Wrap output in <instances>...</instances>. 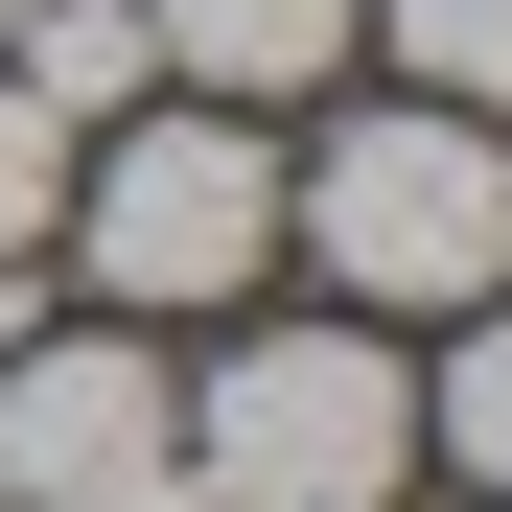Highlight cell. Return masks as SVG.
Listing matches in <instances>:
<instances>
[{"label":"cell","instance_id":"cell-1","mask_svg":"<svg viewBox=\"0 0 512 512\" xmlns=\"http://www.w3.org/2000/svg\"><path fill=\"white\" fill-rule=\"evenodd\" d=\"M47 256L94 280V326L233 303L256 256H280V140H256L233 94H210V117H94V140H70V210H47Z\"/></svg>","mask_w":512,"mask_h":512},{"label":"cell","instance_id":"cell-2","mask_svg":"<svg viewBox=\"0 0 512 512\" xmlns=\"http://www.w3.org/2000/svg\"><path fill=\"white\" fill-rule=\"evenodd\" d=\"M280 233H303L373 326H443V303L512 280V163H489V117L396 94V117H350V140H303V163H280Z\"/></svg>","mask_w":512,"mask_h":512},{"label":"cell","instance_id":"cell-3","mask_svg":"<svg viewBox=\"0 0 512 512\" xmlns=\"http://www.w3.org/2000/svg\"><path fill=\"white\" fill-rule=\"evenodd\" d=\"M187 466H210L233 512H396L419 373L373 350V326H256V350L187 373Z\"/></svg>","mask_w":512,"mask_h":512},{"label":"cell","instance_id":"cell-4","mask_svg":"<svg viewBox=\"0 0 512 512\" xmlns=\"http://www.w3.org/2000/svg\"><path fill=\"white\" fill-rule=\"evenodd\" d=\"M187 466V373L117 350V326H24L0 350V512H117Z\"/></svg>","mask_w":512,"mask_h":512},{"label":"cell","instance_id":"cell-5","mask_svg":"<svg viewBox=\"0 0 512 512\" xmlns=\"http://www.w3.org/2000/svg\"><path fill=\"white\" fill-rule=\"evenodd\" d=\"M140 24H163V70H187V94L280 117V94H326V70L373 47V0H140Z\"/></svg>","mask_w":512,"mask_h":512},{"label":"cell","instance_id":"cell-6","mask_svg":"<svg viewBox=\"0 0 512 512\" xmlns=\"http://www.w3.org/2000/svg\"><path fill=\"white\" fill-rule=\"evenodd\" d=\"M0 70L94 140V117H140V94H163V24H140V0H24V24H0Z\"/></svg>","mask_w":512,"mask_h":512},{"label":"cell","instance_id":"cell-7","mask_svg":"<svg viewBox=\"0 0 512 512\" xmlns=\"http://www.w3.org/2000/svg\"><path fill=\"white\" fill-rule=\"evenodd\" d=\"M373 47H396L443 117H512V0H373Z\"/></svg>","mask_w":512,"mask_h":512},{"label":"cell","instance_id":"cell-8","mask_svg":"<svg viewBox=\"0 0 512 512\" xmlns=\"http://www.w3.org/2000/svg\"><path fill=\"white\" fill-rule=\"evenodd\" d=\"M466 350H443V396H419V443H466V489H512V280L489 303H443Z\"/></svg>","mask_w":512,"mask_h":512},{"label":"cell","instance_id":"cell-9","mask_svg":"<svg viewBox=\"0 0 512 512\" xmlns=\"http://www.w3.org/2000/svg\"><path fill=\"white\" fill-rule=\"evenodd\" d=\"M47 210H70V117L0 70V256H47Z\"/></svg>","mask_w":512,"mask_h":512},{"label":"cell","instance_id":"cell-10","mask_svg":"<svg viewBox=\"0 0 512 512\" xmlns=\"http://www.w3.org/2000/svg\"><path fill=\"white\" fill-rule=\"evenodd\" d=\"M24 326H47V256H0V350H24Z\"/></svg>","mask_w":512,"mask_h":512},{"label":"cell","instance_id":"cell-11","mask_svg":"<svg viewBox=\"0 0 512 512\" xmlns=\"http://www.w3.org/2000/svg\"><path fill=\"white\" fill-rule=\"evenodd\" d=\"M117 512H233V489H210V466H163V489H117Z\"/></svg>","mask_w":512,"mask_h":512},{"label":"cell","instance_id":"cell-12","mask_svg":"<svg viewBox=\"0 0 512 512\" xmlns=\"http://www.w3.org/2000/svg\"><path fill=\"white\" fill-rule=\"evenodd\" d=\"M0 24H24V0H0Z\"/></svg>","mask_w":512,"mask_h":512},{"label":"cell","instance_id":"cell-13","mask_svg":"<svg viewBox=\"0 0 512 512\" xmlns=\"http://www.w3.org/2000/svg\"><path fill=\"white\" fill-rule=\"evenodd\" d=\"M489 512H512V489H489Z\"/></svg>","mask_w":512,"mask_h":512}]
</instances>
